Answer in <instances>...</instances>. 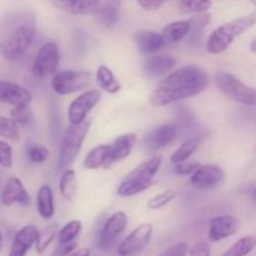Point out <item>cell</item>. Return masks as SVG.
I'll return each instance as SVG.
<instances>
[{"label": "cell", "instance_id": "obj_1", "mask_svg": "<svg viewBox=\"0 0 256 256\" xmlns=\"http://www.w3.org/2000/svg\"><path fill=\"white\" fill-rule=\"evenodd\" d=\"M209 84L208 72L198 65H186L165 75L149 96L154 106H165L202 94Z\"/></svg>", "mask_w": 256, "mask_h": 256}, {"label": "cell", "instance_id": "obj_2", "mask_svg": "<svg viewBox=\"0 0 256 256\" xmlns=\"http://www.w3.org/2000/svg\"><path fill=\"white\" fill-rule=\"evenodd\" d=\"M36 35V19L29 10L9 14L0 24V52L9 62H16L26 52Z\"/></svg>", "mask_w": 256, "mask_h": 256}, {"label": "cell", "instance_id": "obj_3", "mask_svg": "<svg viewBox=\"0 0 256 256\" xmlns=\"http://www.w3.org/2000/svg\"><path fill=\"white\" fill-rule=\"evenodd\" d=\"M255 25L256 12L220 25L219 28L212 30V32L208 38L206 44H205L206 52L214 55L222 54L232 46L236 38L242 36V34L249 32Z\"/></svg>", "mask_w": 256, "mask_h": 256}, {"label": "cell", "instance_id": "obj_4", "mask_svg": "<svg viewBox=\"0 0 256 256\" xmlns=\"http://www.w3.org/2000/svg\"><path fill=\"white\" fill-rule=\"evenodd\" d=\"M162 158L160 155L149 158L138 165L122 179L118 186V195L122 198H130L149 189L154 184L155 175L159 172Z\"/></svg>", "mask_w": 256, "mask_h": 256}, {"label": "cell", "instance_id": "obj_5", "mask_svg": "<svg viewBox=\"0 0 256 256\" xmlns=\"http://www.w3.org/2000/svg\"><path fill=\"white\" fill-rule=\"evenodd\" d=\"M89 128V120H85L80 124H70V126L66 128L64 138H62V148H60L59 162H58L59 170L64 172V170L70 169V166L74 164L82 150V142L86 138Z\"/></svg>", "mask_w": 256, "mask_h": 256}, {"label": "cell", "instance_id": "obj_6", "mask_svg": "<svg viewBox=\"0 0 256 256\" xmlns=\"http://www.w3.org/2000/svg\"><path fill=\"white\" fill-rule=\"evenodd\" d=\"M218 89L228 99L246 106H256V89L248 86L239 78L228 72H218L215 74Z\"/></svg>", "mask_w": 256, "mask_h": 256}, {"label": "cell", "instance_id": "obj_7", "mask_svg": "<svg viewBox=\"0 0 256 256\" xmlns=\"http://www.w3.org/2000/svg\"><path fill=\"white\" fill-rule=\"evenodd\" d=\"M92 74L86 70H65L52 78V88L58 95H70L86 89Z\"/></svg>", "mask_w": 256, "mask_h": 256}, {"label": "cell", "instance_id": "obj_8", "mask_svg": "<svg viewBox=\"0 0 256 256\" xmlns=\"http://www.w3.org/2000/svg\"><path fill=\"white\" fill-rule=\"evenodd\" d=\"M60 62L59 46L56 42H48L42 45L32 62V74L38 79L54 76Z\"/></svg>", "mask_w": 256, "mask_h": 256}, {"label": "cell", "instance_id": "obj_9", "mask_svg": "<svg viewBox=\"0 0 256 256\" xmlns=\"http://www.w3.org/2000/svg\"><path fill=\"white\" fill-rule=\"evenodd\" d=\"M102 99V92L99 89L85 90L84 92L75 98L68 108V120L70 124H80L85 122L88 115L96 106Z\"/></svg>", "mask_w": 256, "mask_h": 256}, {"label": "cell", "instance_id": "obj_10", "mask_svg": "<svg viewBox=\"0 0 256 256\" xmlns=\"http://www.w3.org/2000/svg\"><path fill=\"white\" fill-rule=\"evenodd\" d=\"M154 228L150 222H142L138 225L118 248V254L120 256H134L146 248L152 240Z\"/></svg>", "mask_w": 256, "mask_h": 256}, {"label": "cell", "instance_id": "obj_11", "mask_svg": "<svg viewBox=\"0 0 256 256\" xmlns=\"http://www.w3.org/2000/svg\"><path fill=\"white\" fill-rule=\"evenodd\" d=\"M225 172L219 165H200L192 175H190V184L198 190H212L219 188L224 182Z\"/></svg>", "mask_w": 256, "mask_h": 256}, {"label": "cell", "instance_id": "obj_12", "mask_svg": "<svg viewBox=\"0 0 256 256\" xmlns=\"http://www.w3.org/2000/svg\"><path fill=\"white\" fill-rule=\"evenodd\" d=\"M128 222L129 219L124 212H116L110 215L100 232L99 246L102 249H110L116 242L120 235L125 232Z\"/></svg>", "mask_w": 256, "mask_h": 256}, {"label": "cell", "instance_id": "obj_13", "mask_svg": "<svg viewBox=\"0 0 256 256\" xmlns=\"http://www.w3.org/2000/svg\"><path fill=\"white\" fill-rule=\"evenodd\" d=\"M178 135V128L174 124H162L152 129L142 142V148L148 152H156L172 144Z\"/></svg>", "mask_w": 256, "mask_h": 256}, {"label": "cell", "instance_id": "obj_14", "mask_svg": "<svg viewBox=\"0 0 256 256\" xmlns=\"http://www.w3.org/2000/svg\"><path fill=\"white\" fill-rule=\"evenodd\" d=\"M0 202L4 206H12L14 204L28 206L30 205V195L19 178L10 176L2 190Z\"/></svg>", "mask_w": 256, "mask_h": 256}, {"label": "cell", "instance_id": "obj_15", "mask_svg": "<svg viewBox=\"0 0 256 256\" xmlns=\"http://www.w3.org/2000/svg\"><path fill=\"white\" fill-rule=\"evenodd\" d=\"M240 229V222L232 215H219L212 218L209 226V240L212 242H222L236 234Z\"/></svg>", "mask_w": 256, "mask_h": 256}, {"label": "cell", "instance_id": "obj_16", "mask_svg": "<svg viewBox=\"0 0 256 256\" xmlns=\"http://www.w3.org/2000/svg\"><path fill=\"white\" fill-rule=\"evenodd\" d=\"M136 142L138 135L135 132H126V134H122L115 138L114 142L109 144V159L105 165V169L110 168L115 162L126 159L134 150Z\"/></svg>", "mask_w": 256, "mask_h": 256}, {"label": "cell", "instance_id": "obj_17", "mask_svg": "<svg viewBox=\"0 0 256 256\" xmlns=\"http://www.w3.org/2000/svg\"><path fill=\"white\" fill-rule=\"evenodd\" d=\"M32 100V95L26 88L15 82L0 80V102L5 104L19 106L29 105Z\"/></svg>", "mask_w": 256, "mask_h": 256}, {"label": "cell", "instance_id": "obj_18", "mask_svg": "<svg viewBox=\"0 0 256 256\" xmlns=\"http://www.w3.org/2000/svg\"><path fill=\"white\" fill-rule=\"evenodd\" d=\"M39 230L34 225H25L15 234L8 256H25L35 245Z\"/></svg>", "mask_w": 256, "mask_h": 256}, {"label": "cell", "instance_id": "obj_19", "mask_svg": "<svg viewBox=\"0 0 256 256\" xmlns=\"http://www.w3.org/2000/svg\"><path fill=\"white\" fill-rule=\"evenodd\" d=\"M52 2L72 15H95L102 6V0H52Z\"/></svg>", "mask_w": 256, "mask_h": 256}, {"label": "cell", "instance_id": "obj_20", "mask_svg": "<svg viewBox=\"0 0 256 256\" xmlns=\"http://www.w3.org/2000/svg\"><path fill=\"white\" fill-rule=\"evenodd\" d=\"M134 40L140 52L145 55L154 54L162 50L166 44V39L162 36V32H152V30H140L134 34Z\"/></svg>", "mask_w": 256, "mask_h": 256}, {"label": "cell", "instance_id": "obj_21", "mask_svg": "<svg viewBox=\"0 0 256 256\" xmlns=\"http://www.w3.org/2000/svg\"><path fill=\"white\" fill-rule=\"evenodd\" d=\"M176 59L170 55H152L144 60L142 68L150 76H162L169 74L176 66Z\"/></svg>", "mask_w": 256, "mask_h": 256}, {"label": "cell", "instance_id": "obj_22", "mask_svg": "<svg viewBox=\"0 0 256 256\" xmlns=\"http://www.w3.org/2000/svg\"><path fill=\"white\" fill-rule=\"evenodd\" d=\"M119 10L120 0H102V6L94 16L102 26L114 28L119 20Z\"/></svg>", "mask_w": 256, "mask_h": 256}, {"label": "cell", "instance_id": "obj_23", "mask_svg": "<svg viewBox=\"0 0 256 256\" xmlns=\"http://www.w3.org/2000/svg\"><path fill=\"white\" fill-rule=\"evenodd\" d=\"M38 214L45 220H49L55 214L54 192L49 185H42L36 194Z\"/></svg>", "mask_w": 256, "mask_h": 256}, {"label": "cell", "instance_id": "obj_24", "mask_svg": "<svg viewBox=\"0 0 256 256\" xmlns=\"http://www.w3.org/2000/svg\"><path fill=\"white\" fill-rule=\"evenodd\" d=\"M95 79H96L100 89L102 92H108V94H116L122 89L119 80L115 78L114 72L106 65H99L98 66L96 72H95Z\"/></svg>", "mask_w": 256, "mask_h": 256}, {"label": "cell", "instance_id": "obj_25", "mask_svg": "<svg viewBox=\"0 0 256 256\" xmlns=\"http://www.w3.org/2000/svg\"><path fill=\"white\" fill-rule=\"evenodd\" d=\"M190 32H192L190 20H176L165 25L162 34L168 42H180L189 36Z\"/></svg>", "mask_w": 256, "mask_h": 256}, {"label": "cell", "instance_id": "obj_26", "mask_svg": "<svg viewBox=\"0 0 256 256\" xmlns=\"http://www.w3.org/2000/svg\"><path fill=\"white\" fill-rule=\"evenodd\" d=\"M59 190L62 196L68 202H74L79 192V182L76 174L72 169H66L62 172L59 182Z\"/></svg>", "mask_w": 256, "mask_h": 256}, {"label": "cell", "instance_id": "obj_27", "mask_svg": "<svg viewBox=\"0 0 256 256\" xmlns=\"http://www.w3.org/2000/svg\"><path fill=\"white\" fill-rule=\"evenodd\" d=\"M109 144H102L92 148L84 159V166L90 170H96L99 168H105L109 159Z\"/></svg>", "mask_w": 256, "mask_h": 256}, {"label": "cell", "instance_id": "obj_28", "mask_svg": "<svg viewBox=\"0 0 256 256\" xmlns=\"http://www.w3.org/2000/svg\"><path fill=\"white\" fill-rule=\"evenodd\" d=\"M199 139L196 138H192V139H188L175 150L174 152L170 156V162L172 164H176V162H186L190 158L194 155V152H196L198 148H199Z\"/></svg>", "mask_w": 256, "mask_h": 256}, {"label": "cell", "instance_id": "obj_29", "mask_svg": "<svg viewBox=\"0 0 256 256\" xmlns=\"http://www.w3.org/2000/svg\"><path fill=\"white\" fill-rule=\"evenodd\" d=\"M82 229V224L80 220H72V222H66L62 229L58 232V242L59 245H66L69 242H75L78 236L80 235Z\"/></svg>", "mask_w": 256, "mask_h": 256}, {"label": "cell", "instance_id": "obj_30", "mask_svg": "<svg viewBox=\"0 0 256 256\" xmlns=\"http://www.w3.org/2000/svg\"><path fill=\"white\" fill-rule=\"evenodd\" d=\"M256 248V236L255 235H246L238 240L229 250L224 252L222 256H248Z\"/></svg>", "mask_w": 256, "mask_h": 256}, {"label": "cell", "instance_id": "obj_31", "mask_svg": "<svg viewBox=\"0 0 256 256\" xmlns=\"http://www.w3.org/2000/svg\"><path fill=\"white\" fill-rule=\"evenodd\" d=\"M58 232H59V229H58L56 222H52L38 232L36 242H35V250H36L38 254H42L48 249L52 240L58 236Z\"/></svg>", "mask_w": 256, "mask_h": 256}, {"label": "cell", "instance_id": "obj_32", "mask_svg": "<svg viewBox=\"0 0 256 256\" xmlns=\"http://www.w3.org/2000/svg\"><path fill=\"white\" fill-rule=\"evenodd\" d=\"M19 125L12 119L0 115V138L10 140V142H18L20 140V129Z\"/></svg>", "mask_w": 256, "mask_h": 256}, {"label": "cell", "instance_id": "obj_33", "mask_svg": "<svg viewBox=\"0 0 256 256\" xmlns=\"http://www.w3.org/2000/svg\"><path fill=\"white\" fill-rule=\"evenodd\" d=\"M214 0H180V14H198L204 12L212 8Z\"/></svg>", "mask_w": 256, "mask_h": 256}, {"label": "cell", "instance_id": "obj_34", "mask_svg": "<svg viewBox=\"0 0 256 256\" xmlns=\"http://www.w3.org/2000/svg\"><path fill=\"white\" fill-rule=\"evenodd\" d=\"M176 198V192L175 190H165V192H160V194L155 195L152 199L148 202V208L152 210H158L162 209V208L166 206L169 202H172V200Z\"/></svg>", "mask_w": 256, "mask_h": 256}, {"label": "cell", "instance_id": "obj_35", "mask_svg": "<svg viewBox=\"0 0 256 256\" xmlns=\"http://www.w3.org/2000/svg\"><path fill=\"white\" fill-rule=\"evenodd\" d=\"M10 118L16 122L19 126H24L30 120L32 119V112L29 105H19L14 106V109L10 112Z\"/></svg>", "mask_w": 256, "mask_h": 256}, {"label": "cell", "instance_id": "obj_36", "mask_svg": "<svg viewBox=\"0 0 256 256\" xmlns=\"http://www.w3.org/2000/svg\"><path fill=\"white\" fill-rule=\"evenodd\" d=\"M189 20H190V24H192V32H190V34L196 36V35L199 34L200 32H202L204 28L209 24L210 20H212V15H210L208 12H198L196 15L192 16Z\"/></svg>", "mask_w": 256, "mask_h": 256}, {"label": "cell", "instance_id": "obj_37", "mask_svg": "<svg viewBox=\"0 0 256 256\" xmlns=\"http://www.w3.org/2000/svg\"><path fill=\"white\" fill-rule=\"evenodd\" d=\"M28 156H29L30 162L34 164H42L49 159L50 152L48 148L42 146V145H32L28 150Z\"/></svg>", "mask_w": 256, "mask_h": 256}, {"label": "cell", "instance_id": "obj_38", "mask_svg": "<svg viewBox=\"0 0 256 256\" xmlns=\"http://www.w3.org/2000/svg\"><path fill=\"white\" fill-rule=\"evenodd\" d=\"M12 148L8 142L0 140V166L10 169L12 166Z\"/></svg>", "mask_w": 256, "mask_h": 256}, {"label": "cell", "instance_id": "obj_39", "mask_svg": "<svg viewBox=\"0 0 256 256\" xmlns=\"http://www.w3.org/2000/svg\"><path fill=\"white\" fill-rule=\"evenodd\" d=\"M172 172L176 175H180V176H189V175H192L195 172V170L200 166V162H176V164H172Z\"/></svg>", "mask_w": 256, "mask_h": 256}, {"label": "cell", "instance_id": "obj_40", "mask_svg": "<svg viewBox=\"0 0 256 256\" xmlns=\"http://www.w3.org/2000/svg\"><path fill=\"white\" fill-rule=\"evenodd\" d=\"M188 254H189V248L186 242H178L159 256H186Z\"/></svg>", "mask_w": 256, "mask_h": 256}, {"label": "cell", "instance_id": "obj_41", "mask_svg": "<svg viewBox=\"0 0 256 256\" xmlns=\"http://www.w3.org/2000/svg\"><path fill=\"white\" fill-rule=\"evenodd\" d=\"M212 249L205 242H198L189 249V256H210Z\"/></svg>", "mask_w": 256, "mask_h": 256}, {"label": "cell", "instance_id": "obj_42", "mask_svg": "<svg viewBox=\"0 0 256 256\" xmlns=\"http://www.w3.org/2000/svg\"><path fill=\"white\" fill-rule=\"evenodd\" d=\"M168 0H136L138 5L146 12H156Z\"/></svg>", "mask_w": 256, "mask_h": 256}, {"label": "cell", "instance_id": "obj_43", "mask_svg": "<svg viewBox=\"0 0 256 256\" xmlns=\"http://www.w3.org/2000/svg\"><path fill=\"white\" fill-rule=\"evenodd\" d=\"M66 256H92V252H90V250L88 249V248H82V249L75 250V252H70V254Z\"/></svg>", "mask_w": 256, "mask_h": 256}, {"label": "cell", "instance_id": "obj_44", "mask_svg": "<svg viewBox=\"0 0 256 256\" xmlns=\"http://www.w3.org/2000/svg\"><path fill=\"white\" fill-rule=\"evenodd\" d=\"M250 50L256 54V36L252 40V42H250Z\"/></svg>", "mask_w": 256, "mask_h": 256}, {"label": "cell", "instance_id": "obj_45", "mask_svg": "<svg viewBox=\"0 0 256 256\" xmlns=\"http://www.w3.org/2000/svg\"><path fill=\"white\" fill-rule=\"evenodd\" d=\"M2 242H4V238H2V232H0V252H2Z\"/></svg>", "mask_w": 256, "mask_h": 256}, {"label": "cell", "instance_id": "obj_46", "mask_svg": "<svg viewBox=\"0 0 256 256\" xmlns=\"http://www.w3.org/2000/svg\"><path fill=\"white\" fill-rule=\"evenodd\" d=\"M252 200L256 202V188L254 190H252Z\"/></svg>", "mask_w": 256, "mask_h": 256}, {"label": "cell", "instance_id": "obj_47", "mask_svg": "<svg viewBox=\"0 0 256 256\" xmlns=\"http://www.w3.org/2000/svg\"><path fill=\"white\" fill-rule=\"evenodd\" d=\"M250 2H252V4H254V5H255V6H256V0H250Z\"/></svg>", "mask_w": 256, "mask_h": 256}]
</instances>
